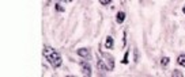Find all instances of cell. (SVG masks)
<instances>
[{
  "label": "cell",
  "instance_id": "6da1fadb",
  "mask_svg": "<svg viewBox=\"0 0 185 77\" xmlns=\"http://www.w3.org/2000/svg\"><path fill=\"white\" fill-rule=\"evenodd\" d=\"M44 57L46 58V61L54 68V69H57V68L61 66L63 64V60H61V55L59 54L57 51L54 50L53 47L51 46H44Z\"/></svg>",
  "mask_w": 185,
  "mask_h": 77
},
{
  "label": "cell",
  "instance_id": "7a4b0ae2",
  "mask_svg": "<svg viewBox=\"0 0 185 77\" xmlns=\"http://www.w3.org/2000/svg\"><path fill=\"white\" fill-rule=\"evenodd\" d=\"M97 68H98L99 72H104V73H106L108 71H110V68L106 66L105 62H104L102 60H98V61H97Z\"/></svg>",
  "mask_w": 185,
  "mask_h": 77
},
{
  "label": "cell",
  "instance_id": "3957f363",
  "mask_svg": "<svg viewBox=\"0 0 185 77\" xmlns=\"http://www.w3.org/2000/svg\"><path fill=\"white\" fill-rule=\"evenodd\" d=\"M78 54H79L82 58H90L91 53H90V50L87 47H80L79 50H78Z\"/></svg>",
  "mask_w": 185,
  "mask_h": 77
},
{
  "label": "cell",
  "instance_id": "277c9868",
  "mask_svg": "<svg viewBox=\"0 0 185 77\" xmlns=\"http://www.w3.org/2000/svg\"><path fill=\"white\" fill-rule=\"evenodd\" d=\"M80 65H82V73L84 76H91V68H90V65L87 62H82Z\"/></svg>",
  "mask_w": 185,
  "mask_h": 77
},
{
  "label": "cell",
  "instance_id": "5b68a950",
  "mask_svg": "<svg viewBox=\"0 0 185 77\" xmlns=\"http://www.w3.org/2000/svg\"><path fill=\"white\" fill-rule=\"evenodd\" d=\"M116 22L118 23V24H121V23L125 22V12L124 11H118L117 15H116Z\"/></svg>",
  "mask_w": 185,
  "mask_h": 77
},
{
  "label": "cell",
  "instance_id": "8992f818",
  "mask_svg": "<svg viewBox=\"0 0 185 77\" xmlns=\"http://www.w3.org/2000/svg\"><path fill=\"white\" fill-rule=\"evenodd\" d=\"M113 43H115V39H113V37H110V35H108V37H106V41H105V47L108 49V50L113 49Z\"/></svg>",
  "mask_w": 185,
  "mask_h": 77
},
{
  "label": "cell",
  "instance_id": "52a82bcc",
  "mask_svg": "<svg viewBox=\"0 0 185 77\" xmlns=\"http://www.w3.org/2000/svg\"><path fill=\"white\" fill-rule=\"evenodd\" d=\"M169 64H170V58L169 57H162L161 58V65H162L163 68H166Z\"/></svg>",
  "mask_w": 185,
  "mask_h": 77
},
{
  "label": "cell",
  "instance_id": "ba28073f",
  "mask_svg": "<svg viewBox=\"0 0 185 77\" xmlns=\"http://www.w3.org/2000/svg\"><path fill=\"white\" fill-rule=\"evenodd\" d=\"M177 62H178V65H181V66H185V54L178 55V58H177Z\"/></svg>",
  "mask_w": 185,
  "mask_h": 77
},
{
  "label": "cell",
  "instance_id": "9c48e42d",
  "mask_svg": "<svg viewBox=\"0 0 185 77\" xmlns=\"http://www.w3.org/2000/svg\"><path fill=\"white\" fill-rule=\"evenodd\" d=\"M128 55H129V51H127V53H125V55H124V58H123V64H128V62H129V61H128Z\"/></svg>",
  "mask_w": 185,
  "mask_h": 77
},
{
  "label": "cell",
  "instance_id": "30bf717a",
  "mask_svg": "<svg viewBox=\"0 0 185 77\" xmlns=\"http://www.w3.org/2000/svg\"><path fill=\"white\" fill-rule=\"evenodd\" d=\"M172 76H173V77H181L182 73H181V72H178V71H173Z\"/></svg>",
  "mask_w": 185,
  "mask_h": 77
},
{
  "label": "cell",
  "instance_id": "8fae6325",
  "mask_svg": "<svg viewBox=\"0 0 185 77\" xmlns=\"http://www.w3.org/2000/svg\"><path fill=\"white\" fill-rule=\"evenodd\" d=\"M56 11H60V12H63V11H64L63 6H61L60 3H56Z\"/></svg>",
  "mask_w": 185,
  "mask_h": 77
},
{
  "label": "cell",
  "instance_id": "7c38bea8",
  "mask_svg": "<svg viewBox=\"0 0 185 77\" xmlns=\"http://www.w3.org/2000/svg\"><path fill=\"white\" fill-rule=\"evenodd\" d=\"M99 3H101V6H109L112 1H110V0H101Z\"/></svg>",
  "mask_w": 185,
  "mask_h": 77
},
{
  "label": "cell",
  "instance_id": "4fadbf2b",
  "mask_svg": "<svg viewBox=\"0 0 185 77\" xmlns=\"http://www.w3.org/2000/svg\"><path fill=\"white\" fill-rule=\"evenodd\" d=\"M182 12H184V14H185V6H184V7H182Z\"/></svg>",
  "mask_w": 185,
  "mask_h": 77
}]
</instances>
